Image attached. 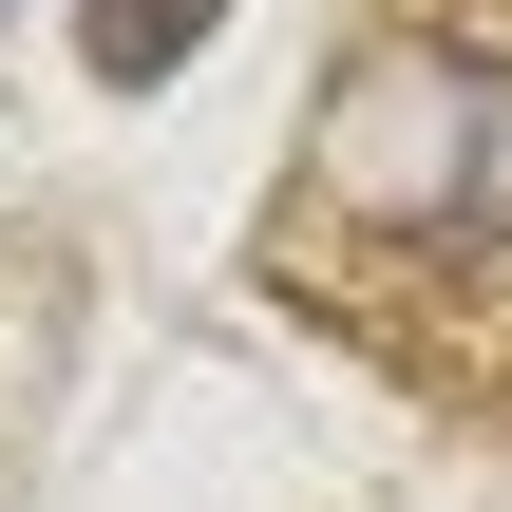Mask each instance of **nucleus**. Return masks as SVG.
Instances as JSON below:
<instances>
[{
    "instance_id": "nucleus-1",
    "label": "nucleus",
    "mask_w": 512,
    "mask_h": 512,
    "mask_svg": "<svg viewBox=\"0 0 512 512\" xmlns=\"http://www.w3.org/2000/svg\"><path fill=\"white\" fill-rule=\"evenodd\" d=\"M342 190H361L380 228H418L437 266L512 247V76L456 57V38H399V57L361 76V114H342Z\"/></svg>"
},
{
    "instance_id": "nucleus-2",
    "label": "nucleus",
    "mask_w": 512,
    "mask_h": 512,
    "mask_svg": "<svg viewBox=\"0 0 512 512\" xmlns=\"http://www.w3.org/2000/svg\"><path fill=\"white\" fill-rule=\"evenodd\" d=\"M190 38H209V0H76V57H95L114 95H152Z\"/></svg>"
}]
</instances>
